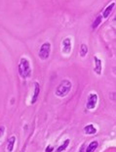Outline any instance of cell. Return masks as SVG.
Returning a JSON list of instances; mask_svg holds the SVG:
<instances>
[{"mask_svg":"<svg viewBox=\"0 0 116 152\" xmlns=\"http://www.w3.org/2000/svg\"><path fill=\"white\" fill-rule=\"evenodd\" d=\"M18 71L19 74H20L21 77L22 79H27L31 76V66L28 59L24 57H22L20 62H19V66H18Z\"/></svg>","mask_w":116,"mask_h":152,"instance_id":"cell-1","label":"cell"},{"mask_svg":"<svg viewBox=\"0 0 116 152\" xmlns=\"http://www.w3.org/2000/svg\"><path fill=\"white\" fill-rule=\"evenodd\" d=\"M72 88V83L68 80H63L55 90V95L60 98H63L70 92Z\"/></svg>","mask_w":116,"mask_h":152,"instance_id":"cell-2","label":"cell"},{"mask_svg":"<svg viewBox=\"0 0 116 152\" xmlns=\"http://www.w3.org/2000/svg\"><path fill=\"white\" fill-rule=\"evenodd\" d=\"M51 43L46 41L44 42L42 45H41L40 49H39V52H38V56L41 60H47L48 58L50 57V54H51Z\"/></svg>","mask_w":116,"mask_h":152,"instance_id":"cell-3","label":"cell"},{"mask_svg":"<svg viewBox=\"0 0 116 152\" xmlns=\"http://www.w3.org/2000/svg\"><path fill=\"white\" fill-rule=\"evenodd\" d=\"M72 50L71 37H66L62 41V53L63 55H69Z\"/></svg>","mask_w":116,"mask_h":152,"instance_id":"cell-4","label":"cell"},{"mask_svg":"<svg viewBox=\"0 0 116 152\" xmlns=\"http://www.w3.org/2000/svg\"><path fill=\"white\" fill-rule=\"evenodd\" d=\"M98 94L95 92H91L88 95V99H87L86 108L88 110H93L96 108L97 103H98Z\"/></svg>","mask_w":116,"mask_h":152,"instance_id":"cell-5","label":"cell"},{"mask_svg":"<svg viewBox=\"0 0 116 152\" xmlns=\"http://www.w3.org/2000/svg\"><path fill=\"white\" fill-rule=\"evenodd\" d=\"M102 60L98 56H94V72L97 75H102Z\"/></svg>","mask_w":116,"mask_h":152,"instance_id":"cell-6","label":"cell"},{"mask_svg":"<svg viewBox=\"0 0 116 152\" xmlns=\"http://www.w3.org/2000/svg\"><path fill=\"white\" fill-rule=\"evenodd\" d=\"M114 7H115V3L114 2H112L111 4H109L107 7H106L104 10V12H102V14L101 15L102 17V19H106V18H108L109 17V15L111 14V12L113 11V9H114Z\"/></svg>","mask_w":116,"mask_h":152,"instance_id":"cell-7","label":"cell"},{"mask_svg":"<svg viewBox=\"0 0 116 152\" xmlns=\"http://www.w3.org/2000/svg\"><path fill=\"white\" fill-rule=\"evenodd\" d=\"M34 93L32 95V99H31V104H34L35 102L37 101V98H38V95L40 93V86L38 83H34Z\"/></svg>","mask_w":116,"mask_h":152,"instance_id":"cell-8","label":"cell"},{"mask_svg":"<svg viewBox=\"0 0 116 152\" xmlns=\"http://www.w3.org/2000/svg\"><path fill=\"white\" fill-rule=\"evenodd\" d=\"M84 132L86 134H95L97 132V129L95 126L92 124L87 125L84 127Z\"/></svg>","mask_w":116,"mask_h":152,"instance_id":"cell-9","label":"cell"},{"mask_svg":"<svg viewBox=\"0 0 116 152\" xmlns=\"http://www.w3.org/2000/svg\"><path fill=\"white\" fill-rule=\"evenodd\" d=\"M98 146H99V142L97 140H93L91 143L88 145L86 152H95L97 148H98Z\"/></svg>","mask_w":116,"mask_h":152,"instance_id":"cell-10","label":"cell"},{"mask_svg":"<svg viewBox=\"0 0 116 152\" xmlns=\"http://www.w3.org/2000/svg\"><path fill=\"white\" fill-rule=\"evenodd\" d=\"M16 142V137L13 135V137H10V140H8V145H7V151L8 152H12L13 149H14V145Z\"/></svg>","mask_w":116,"mask_h":152,"instance_id":"cell-11","label":"cell"},{"mask_svg":"<svg viewBox=\"0 0 116 152\" xmlns=\"http://www.w3.org/2000/svg\"><path fill=\"white\" fill-rule=\"evenodd\" d=\"M79 54H80V56H81L82 58H85L86 55L88 54V46H87L85 43H82L81 45H80Z\"/></svg>","mask_w":116,"mask_h":152,"instance_id":"cell-12","label":"cell"},{"mask_svg":"<svg viewBox=\"0 0 116 152\" xmlns=\"http://www.w3.org/2000/svg\"><path fill=\"white\" fill-rule=\"evenodd\" d=\"M69 142H70V140H66L62 145H60V146L57 148L56 152H63V151H64V150H66V148H67V146H68Z\"/></svg>","mask_w":116,"mask_h":152,"instance_id":"cell-13","label":"cell"},{"mask_svg":"<svg viewBox=\"0 0 116 152\" xmlns=\"http://www.w3.org/2000/svg\"><path fill=\"white\" fill-rule=\"evenodd\" d=\"M102 16H99V17L96 19V20H95V22L93 23V25H92V28H93V30H95V28H98V27H99V24H101V23H102Z\"/></svg>","mask_w":116,"mask_h":152,"instance_id":"cell-14","label":"cell"},{"mask_svg":"<svg viewBox=\"0 0 116 152\" xmlns=\"http://www.w3.org/2000/svg\"><path fill=\"white\" fill-rule=\"evenodd\" d=\"M4 134H5V127H0V143L2 142L3 140V137H4Z\"/></svg>","mask_w":116,"mask_h":152,"instance_id":"cell-15","label":"cell"},{"mask_svg":"<svg viewBox=\"0 0 116 152\" xmlns=\"http://www.w3.org/2000/svg\"><path fill=\"white\" fill-rule=\"evenodd\" d=\"M54 150V146L52 145H49V146L46 147V149H45V152H52Z\"/></svg>","mask_w":116,"mask_h":152,"instance_id":"cell-16","label":"cell"},{"mask_svg":"<svg viewBox=\"0 0 116 152\" xmlns=\"http://www.w3.org/2000/svg\"><path fill=\"white\" fill-rule=\"evenodd\" d=\"M84 149H85V145L83 144L81 147H80V149H79V152H84Z\"/></svg>","mask_w":116,"mask_h":152,"instance_id":"cell-17","label":"cell"}]
</instances>
